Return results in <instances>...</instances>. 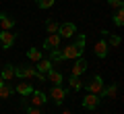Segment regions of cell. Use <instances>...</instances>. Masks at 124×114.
I'll list each match as a JSON object with an SVG mask.
<instances>
[{
  "mask_svg": "<svg viewBox=\"0 0 124 114\" xmlns=\"http://www.w3.org/2000/svg\"><path fill=\"white\" fill-rule=\"evenodd\" d=\"M58 25L60 23H56V21H48L46 23V31L48 33H58Z\"/></svg>",
  "mask_w": 124,
  "mask_h": 114,
  "instance_id": "cell-23",
  "label": "cell"
},
{
  "mask_svg": "<svg viewBox=\"0 0 124 114\" xmlns=\"http://www.w3.org/2000/svg\"><path fill=\"white\" fill-rule=\"evenodd\" d=\"M75 33H77L75 23H62V25H58V35L60 37H72Z\"/></svg>",
  "mask_w": 124,
  "mask_h": 114,
  "instance_id": "cell-6",
  "label": "cell"
},
{
  "mask_svg": "<svg viewBox=\"0 0 124 114\" xmlns=\"http://www.w3.org/2000/svg\"><path fill=\"white\" fill-rule=\"evenodd\" d=\"M46 75H48V81H50L52 85H60V83H62V73H58L56 69H50Z\"/></svg>",
  "mask_w": 124,
  "mask_h": 114,
  "instance_id": "cell-14",
  "label": "cell"
},
{
  "mask_svg": "<svg viewBox=\"0 0 124 114\" xmlns=\"http://www.w3.org/2000/svg\"><path fill=\"white\" fill-rule=\"evenodd\" d=\"M27 108V114H44L39 108H33V106H25Z\"/></svg>",
  "mask_w": 124,
  "mask_h": 114,
  "instance_id": "cell-26",
  "label": "cell"
},
{
  "mask_svg": "<svg viewBox=\"0 0 124 114\" xmlns=\"http://www.w3.org/2000/svg\"><path fill=\"white\" fill-rule=\"evenodd\" d=\"M108 4H110V6H114V9H122V0H108Z\"/></svg>",
  "mask_w": 124,
  "mask_h": 114,
  "instance_id": "cell-25",
  "label": "cell"
},
{
  "mask_svg": "<svg viewBox=\"0 0 124 114\" xmlns=\"http://www.w3.org/2000/svg\"><path fill=\"white\" fill-rule=\"evenodd\" d=\"M31 91H33V87H31V83H27V81L17 85V93H21V96H25V97L31 96Z\"/></svg>",
  "mask_w": 124,
  "mask_h": 114,
  "instance_id": "cell-16",
  "label": "cell"
},
{
  "mask_svg": "<svg viewBox=\"0 0 124 114\" xmlns=\"http://www.w3.org/2000/svg\"><path fill=\"white\" fill-rule=\"evenodd\" d=\"M46 102H48V96H46L44 91H31V100H29V104L33 106V108H39V106H44Z\"/></svg>",
  "mask_w": 124,
  "mask_h": 114,
  "instance_id": "cell-8",
  "label": "cell"
},
{
  "mask_svg": "<svg viewBox=\"0 0 124 114\" xmlns=\"http://www.w3.org/2000/svg\"><path fill=\"white\" fill-rule=\"evenodd\" d=\"M50 69H54V64L50 62V58H41V60H37V66H35V70H37V73L46 75Z\"/></svg>",
  "mask_w": 124,
  "mask_h": 114,
  "instance_id": "cell-13",
  "label": "cell"
},
{
  "mask_svg": "<svg viewBox=\"0 0 124 114\" xmlns=\"http://www.w3.org/2000/svg\"><path fill=\"white\" fill-rule=\"evenodd\" d=\"M85 42H87L85 33H79V37H77L70 46H66L64 50H60L62 58H64V60H77V58H81L83 56V50H85Z\"/></svg>",
  "mask_w": 124,
  "mask_h": 114,
  "instance_id": "cell-1",
  "label": "cell"
},
{
  "mask_svg": "<svg viewBox=\"0 0 124 114\" xmlns=\"http://www.w3.org/2000/svg\"><path fill=\"white\" fill-rule=\"evenodd\" d=\"M116 93H118V83H112V85H108V87H103L101 96L112 97V100H114V97H116Z\"/></svg>",
  "mask_w": 124,
  "mask_h": 114,
  "instance_id": "cell-15",
  "label": "cell"
},
{
  "mask_svg": "<svg viewBox=\"0 0 124 114\" xmlns=\"http://www.w3.org/2000/svg\"><path fill=\"white\" fill-rule=\"evenodd\" d=\"M87 66H89V64H87L85 58H77V62L72 64V75H75V77H81V75L87 70Z\"/></svg>",
  "mask_w": 124,
  "mask_h": 114,
  "instance_id": "cell-12",
  "label": "cell"
},
{
  "mask_svg": "<svg viewBox=\"0 0 124 114\" xmlns=\"http://www.w3.org/2000/svg\"><path fill=\"white\" fill-rule=\"evenodd\" d=\"M35 79H37V81H41V83H44V81H46V75H41V73H37V75H35Z\"/></svg>",
  "mask_w": 124,
  "mask_h": 114,
  "instance_id": "cell-27",
  "label": "cell"
},
{
  "mask_svg": "<svg viewBox=\"0 0 124 114\" xmlns=\"http://www.w3.org/2000/svg\"><path fill=\"white\" fill-rule=\"evenodd\" d=\"M35 75H37L35 66H25V64L15 66V77H21V79H33Z\"/></svg>",
  "mask_w": 124,
  "mask_h": 114,
  "instance_id": "cell-2",
  "label": "cell"
},
{
  "mask_svg": "<svg viewBox=\"0 0 124 114\" xmlns=\"http://www.w3.org/2000/svg\"><path fill=\"white\" fill-rule=\"evenodd\" d=\"M0 75H2V79H4V81H13V77H15V66H13V64H6Z\"/></svg>",
  "mask_w": 124,
  "mask_h": 114,
  "instance_id": "cell-19",
  "label": "cell"
},
{
  "mask_svg": "<svg viewBox=\"0 0 124 114\" xmlns=\"http://www.w3.org/2000/svg\"><path fill=\"white\" fill-rule=\"evenodd\" d=\"M0 27H2V31H13L15 19L10 15H6V13H0Z\"/></svg>",
  "mask_w": 124,
  "mask_h": 114,
  "instance_id": "cell-11",
  "label": "cell"
},
{
  "mask_svg": "<svg viewBox=\"0 0 124 114\" xmlns=\"http://www.w3.org/2000/svg\"><path fill=\"white\" fill-rule=\"evenodd\" d=\"M108 50H110V46H108L106 37H103V40H99L97 44H95L93 52H95V56H97V58H106V56H108Z\"/></svg>",
  "mask_w": 124,
  "mask_h": 114,
  "instance_id": "cell-10",
  "label": "cell"
},
{
  "mask_svg": "<svg viewBox=\"0 0 124 114\" xmlns=\"http://www.w3.org/2000/svg\"><path fill=\"white\" fill-rule=\"evenodd\" d=\"M10 96H13V87L4 81V83L0 85V100H6V97H10Z\"/></svg>",
  "mask_w": 124,
  "mask_h": 114,
  "instance_id": "cell-20",
  "label": "cell"
},
{
  "mask_svg": "<svg viewBox=\"0 0 124 114\" xmlns=\"http://www.w3.org/2000/svg\"><path fill=\"white\" fill-rule=\"evenodd\" d=\"M68 87H70L72 91H79V89L83 87V81H81V77H75V75H70V79H68Z\"/></svg>",
  "mask_w": 124,
  "mask_h": 114,
  "instance_id": "cell-17",
  "label": "cell"
},
{
  "mask_svg": "<svg viewBox=\"0 0 124 114\" xmlns=\"http://www.w3.org/2000/svg\"><path fill=\"white\" fill-rule=\"evenodd\" d=\"M62 114H72V112H68V110H64V112H62Z\"/></svg>",
  "mask_w": 124,
  "mask_h": 114,
  "instance_id": "cell-29",
  "label": "cell"
},
{
  "mask_svg": "<svg viewBox=\"0 0 124 114\" xmlns=\"http://www.w3.org/2000/svg\"><path fill=\"white\" fill-rule=\"evenodd\" d=\"M108 46H110V48H118L120 44H122V37H120V35H108Z\"/></svg>",
  "mask_w": 124,
  "mask_h": 114,
  "instance_id": "cell-21",
  "label": "cell"
},
{
  "mask_svg": "<svg viewBox=\"0 0 124 114\" xmlns=\"http://www.w3.org/2000/svg\"><path fill=\"white\" fill-rule=\"evenodd\" d=\"M50 97L54 100V104H58L60 106L62 102L66 100V91L60 87V85H52V89H50Z\"/></svg>",
  "mask_w": 124,
  "mask_h": 114,
  "instance_id": "cell-4",
  "label": "cell"
},
{
  "mask_svg": "<svg viewBox=\"0 0 124 114\" xmlns=\"http://www.w3.org/2000/svg\"><path fill=\"white\" fill-rule=\"evenodd\" d=\"M15 40H17V33H13V31H2V33H0V44H2L4 50L13 48Z\"/></svg>",
  "mask_w": 124,
  "mask_h": 114,
  "instance_id": "cell-7",
  "label": "cell"
},
{
  "mask_svg": "<svg viewBox=\"0 0 124 114\" xmlns=\"http://www.w3.org/2000/svg\"><path fill=\"white\" fill-rule=\"evenodd\" d=\"M114 23H116L118 27H122V25H124V10H122V9L116 10V15H114Z\"/></svg>",
  "mask_w": 124,
  "mask_h": 114,
  "instance_id": "cell-22",
  "label": "cell"
},
{
  "mask_svg": "<svg viewBox=\"0 0 124 114\" xmlns=\"http://www.w3.org/2000/svg\"><path fill=\"white\" fill-rule=\"evenodd\" d=\"M27 58L33 60V62H37V60L44 58V54H41V50H37V48H29V50H27Z\"/></svg>",
  "mask_w": 124,
  "mask_h": 114,
  "instance_id": "cell-18",
  "label": "cell"
},
{
  "mask_svg": "<svg viewBox=\"0 0 124 114\" xmlns=\"http://www.w3.org/2000/svg\"><path fill=\"white\" fill-rule=\"evenodd\" d=\"M99 102L101 100H99V96H95V93H87V96L83 97V106L87 110H95L99 106Z\"/></svg>",
  "mask_w": 124,
  "mask_h": 114,
  "instance_id": "cell-9",
  "label": "cell"
},
{
  "mask_svg": "<svg viewBox=\"0 0 124 114\" xmlns=\"http://www.w3.org/2000/svg\"><path fill=\"white\" fill-rule=\"evenodd\" d=\"M60 40H62V37H60L58 33H50L48 37L44 40V46H41V48L48 50V52H50V50H56L58 46H60Z\"/></svg>",
  "mask_w": 124,
  "mask_h": 114,
  "instance_id": "cell-5",
  "label": "cell"
},
{
  "mask_svg": "<svg viewBox=\"0 0 124 114\" xmlns=\"http://www.w3.org/2000/svg\"><path fill=\"white\" fill-rule=\"evenodd\" d=\"M2 83H4V79H2V75H0V85H2Z\"/></svg>",
  "mask_w": 124,
  "mask_h": 114,
  "instance_id": "cell-28",
  "label": "cell"
},
{
  "mask_svg": "<svg viewBox=\"0 0 124 114\" xmlns=\"http://www.w3.org/2000/svg\"><path fill=\"white\" fill-rule=\"evenodd\" d=\"M103 87H106V85H103V79H101V77H99V75H95V77H93V79H91V83L87 85L89 93H95V96H101Z\"/></svg>",
  "mask_w": 124,
  "mask_h": 114,
  "instance_id": "cell-3",
  "label": "cell"
},
{
  "mask_svg": "<svg viewBox=\"0 0 124 114\" xmlns=\"http://www.w3.org/2000/svg\"><path fill=\"white\" fill-rule=\"evenodd\" d=\"M35 2H37V6H39V9H52L56 0H35Z\"/></svg>",
  "mask_w": 124,
  "mask_h": 114,
  "instance_id": "cell-24",
  "label": "cell"
}]
</instances>
